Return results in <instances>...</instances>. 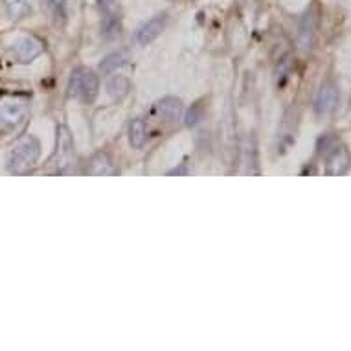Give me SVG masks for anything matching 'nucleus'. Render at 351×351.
Instances as JSON below:
<instances>
[{
    "label": "nucleus",
    "mask_w": 351,
    "mask_h": 351,
    "mask_svg": "<svg viewBox=\"0 0 351 351\" xmlns=\"http://www.w3.org/2000/svg\"><path fill=\"white\" fill-rule=\"evenodd\" d=\"M6 10L13 21H19V19L28 17L32 13V4H29V0H6Z\"/></svg>",
    "instance_id": "4468645a"
},
{
    "label": "nucleus",
    "mask_w": 351,
    "mask_h": 351,
    "mask_svg": "<svg viewBox=\"0 0 351 351\" xmlns=\"http://www.w3.org/2000/svg\"><path fill=\"white\" fill-rule=\"evenodd\" d=\"M145 140H147V129H145V121L136 118V120L131 121V125H129V142L133 147L140 149V147H144Z\"/></svg>",
    "instance_id": "f8f14e48"
},
{
    "label": "nucleus",
    "mask_w": 351,
    "mask_h": 351,
    "mask_svg": "<svg viewBox=\"0 0 351 351\" xmlns=\"http://www.w3.org/2000/svg\"><path fill=\"white\" fill-rule=\"evenodd\" d=\"M156 112L167 121L177 120L182 112V101L177 98H171V96H167V98L160 99L158 104H156Z\"/></svg>",
    "instance_id": "9d476101"
},
{
    "label": "nucleus",
    "mask_w": 351,
    "mask_h": 351,
    "mask_svg": "<svg viewBox=\"0 0 351 351\" xmlns=\"http://www.w3.org/2000/svg\"><path fill=\"white\" fill-rule=\"evenodd\" d=\"M129 86H131V83H129L125 75H112L109 83H107V90L114 98H123L129 93Z\"/></svg>",
    "instance_id": "2eb2a0df"
},
{
    "label": "nucleus",
    "mask_w": 351,
    "mask_h": 351,
    "mask_svg": "<svg viewBox=\"0 0 351 351\" xmlns=\"http://www.w3.org/2000/svg\"><path fill=\"white\" fill-rule=\"evenodd\" d=\"M166 21H167L166 13L156 15V17H153L151 21H147V23H145L144 26L138 29V34H136V40H138V45L145 47V45L153 43V40H155L156 37L162 34V29H164V26H166Z\"/></svg>",
    "instance_id": "0eeeda50"
},
{
    "label": "nucleus",
    "mask_w": 351,
    "mask_h": 351,
    "mask_svg": "<svg viewBox=\"0 0 351 351\" xmlns=\"http://www.w3.org/2000/svg\"><path fill=\"white\" fill-rule=\"evenodd\" d=\"M339 105V90L333 83H326L320 88V93L317 96V101H315V112H317L318 118H329L333 114L335 109Z\"/></svg>",
    "instance_id": "39448f33"
},
{
    "label": "nucleus",
    "mask_w": 351,
    "mask_h": 351,
    "mask_svg": "<svg viewBox=\"0 0 351 351\" xmlns=\"http://www.w3.org/2000/svg\"><path fill=\"white\" fill-rule=\"evenodd\" d=\"M40 156V144L34 134H24L12 145L8 153L6 167L13 175H26L37 164Z\"/></svg>",
    "instance_id": "f257e3e1"
},
{
    "label": "nucleus",
    "mask_w": 351,
    "mask_h": 351,
    "mask_svg": "<svg viewBox=\"0 0 351 351\" xmlns=\"http://www.w3.org/2000/svg\"><path fill=\"white\" fill-rule=\"evenodd\" d=\"M43 50H45L43 43L37 37H34V35H24V37L15 40L12 52L17 63H29L35 58H39Z\"/></svg>",
    "instance_id": "20e7f679"
},
{
    "label": "nucleus",
    "mask_w": 351,
    "mask_h": 351,
    "mask_svg": "<svg viewBox=\"0 0 351 351\" xmlns=\"http://www.w3.org/2000/svg\"><path fill=\"white\" fill-rule=\"evenodd\" d=\"M127 61H129V52H127V50H118V52L109 53V56H107V58L101 61V64H99V70L107 74V72H112V70L123 66Z\"/></svg>",
    "instance_id": "ddd939ff"
},
{
    "label": "nucleus",
    "mask_w": 351,
    "mask_h": 351,
    "mask_svg": "<svg viewBox=\"0 0 351 351\" xmlns=\"http://www.w3.org/2000/svg\"><path fill=\"white\" fill-rule=\"evenodd\" d=\"M88 173H90V175H118V169H116L112 160H110L105 153H98V155L90 160Z\"/></svg>",
    "instance_id": "9b49d317"
},
{
    "label": "nucleus",
    "mask_w": 351,
    "mask_h": 351,
    "mask_svg": "<svg viewBox=\"0 0 351 351\" xmlns=\"http://www.w3.org/2000/svg\"><path fill=\"white\" fill-rule=\"evenodd\" d=\"M99 80L93 70L88 69H75L70 75L69 81V96L70 98L90 104L98 96Z\"/></svg>",
    "instance_id": "f03ea898"
},
{
    "label": "nucleus",
    "mask_w": 351,
    "mask_h": 351,
    "mask_svg": "<svg viewBox=\"0 0 351 351\" xmlns=\"http://www.w3.org/2000/svg\"><path fill=\"white\" fill-rule=\"evenodd\" d=\"M326 167H328V175H344L350 169L351 155L348 147L337 144L331 151L326 153Z\"/></svg>",
    "instance_id": "423d86ee"
},
{
    "label": "nucleus",
    "mask_w": 351,
    "mask_h": 351,
    "mask_svg": "<svg viewBox=\"0 0 351 351\" xmlns=\"http://www.w3.org/2000/svg\"><path fill=\"white\" fill-rule=\"evenodd\" d=\"M26 104L24 101H2L0 104V121L8 125H17L26 116Z\"/></svg>",
    "instance_id": "6e6552de"
},
{
    "label": "nucleus",
    "mask_w": 351,
    "mask_h": 351,
    "mask_svg": "<svg viewBox=\"0 0 351 351\" xmlns=\"http://www.w3.org/2000/svg\"><path fill=\"white\" fill-rule=\"evenodd\" d=\"M315 29H317V19L315 13L307 12L300 21L298 28V43L304 50H311L313 40H315Z\"/></svg>",
    "instance_id": "1a4fd4ad"
},
{
    "label": "nucleus",
    "mask_w": 351,
    "mask_h": 351,
    "mask_svg": "<svg viewBox=\"0 0 351 351\" xmlns=\"http://www.w3.org/2000/svg\"><path fill=\"white\" fill-rule=\"evenodd\" d=\"M99 10L104 13V19H114L118 17V8H116V0H98Z\"/></svg>",
    "instance_id": "f3484780"
},
{
    "label": "nucleus",
    "mask_w": 351,
    "mask_h": 351,
    "mask_svg": "<svg viewBox=\"0 0 351 351\" xmlns=\"http://www.w3.org/2000/svg\"><path fill=\"white\" fill-rule=\"evenodd\" d=\"M53 164L59 173H69L75 166L74 140L64 125L58 127V147H56V155H53Z\"/></svg>",
    "instance_id": "7ed1b4c3"
},
{
    "label": "nucleus",
    "mask_w": 351,
    "mask_h": 351,
    "mask_svg": "<svg viewBox=\"0 0 351 351\" xmlns=\"http://www.w3.org/2000/svg\"><path fill=\"white\" fill-rule=\"evenodd\" d=\"M48 4L53 8H63L64 6V0H48Z\"/></svg>",
    "instance_id": "a211bd4d"
},
{
    "label": "nucleus",
    "mask_w": 351,
    "mask_h": 351,
    "mask_svg": "<svg viewBox=\"0 0 351 351\" xmlns=\"http://www.w3.org/2000/svg\"><path fill=\"white\" fill-rule=\"evenodd\" d=\"M202 116H204V107H202L201 104L191 105V109L188 110V114H186V125L195 127L197 123L202 120Z\"/></svg>",
    "instance_id": "dca6fc26"
}]
</instances>
